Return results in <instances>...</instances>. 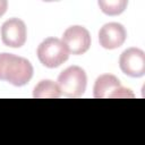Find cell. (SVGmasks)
<instances>
[{
	"label": "cell",
	"mask_w": 145,
	"mask_h": 145,
	"mask_svg": "<svg viewBox=\"0 0 145 145\" xmlns=\"http://www.w3.org/2000/svg\"><path fill=\"white\" fill-rule=\"evenodd\" d=\"M33 72V66L26 58L7 52L0 53V80L20 87L32 79Z\"/></svg>",
	"instance_id": "obj_1"
},
{
	"label": "cell",
	"mask_w": 145,
	"mask_h": 145,
	"mask_svg": "<svg viewBox=\"0 0 145 145\" xmlns=\"http://www.w3.org/2000/svg\"><path fill=\"white\" fill-rule=\"evenodd\" d=\"M61 41L63 42L68 52L75 56L84 54L85 52H87L92 42L89 32L80 25L68 27L63 32Z\"/></svg>",
	"instance_id": "obj_5"
},
{
	"label": "cell",
	"mask_w": 145,
	"mask_h": 145,
	"mask_svg": "<svg viewBox=\"0 0 145 145\" xmlns=\"http://www.w3.org/2000/svg\"><path fill=\"white\" fill-rule=\"evenodd\" d=\"M127 39V32L125 27L119 23L104 24L99 31L100 45L106 50H113L120 48Z\"/></svg>",
	"instance_id": "obj_8"
},
{
	"label": "cell",
	"mask_w": 145,
	"mask_h": 145,
	"mask_svg": "<svg viewBox=\"0 0 145 145\" xmlns=\"http://www.w3.org/2000/svg\"><path fill=\"white\" fill-rule=\"evenodd\" d=\"M61 96V91L57 83L50 79L41 80L33 91L35 99H58Z\"/></svg>",
	"instance_id": "obj_9"
},
{
	"label": "cell",
	"mask_w": 145,
	"mask_h": 145,
	"mask_svg": "<svg viewBox=\"0 0 145 145\" xmlns=\"http://www.w3.org/2000/svg\"><path fill=\"white\" fill-rule=\"evenodd\" d=\"M102 12L109 16H118L122 14L128 5L126 0H100L97 2Z\"/></svg>",
	"instance_id": "obj_10"
},
{
	"label": "cell",
	"mask_w": 145,
	"mask_h": 145,
	"mask_svg": "<svg viewBox=\"0 0 145 145\" xmlns=\"http://www.w3.org/2000/svg\"><path fill=\"white\" fill-rule=\"evenodd\" d=\"M87 85L85 70L79 66H70L62 70L58 77V86L67 97H79L84 94Z\"/></svg>",
	"instance_id": "obj_2"
},
{
	"label": "cell",
	"mask_w": 145,
	"mask_h": 145,
	"mask_svg": "<svg viewBox=\"0 0 145 145\" xmlns=\"http://www.w3.org/2000/svg\"><path fill=\"white\" fill-rule=\"evenodd\" d=\"M36 53L40 62L48 68H57L69 58V52L63 42L57 37H46L43 40Z\"/></svg>",
	"instance_id": "obj_3"
},
{
	"label": "cell",
	"mask_w": 145,
	"mask_h": 145,
	"mask_svg": "<svg viewBox=\"0 0 145 145\" xmlns=\"http://www.w3.org/2000/svg\"><path fill=\"white\" fill-rule=\"evenodd\" d=\"M27 37V31L25 23L19 18H10L6 20L1 26V40L6 46L22 48Z\"/></svg>",
	"instance_id": "obj_7"
},
{
	"label": "cell",
	"mask_w": 145,
	"mask_h": 145,
	"mask_svg": "<svg viewBox=\"0 0 145 145\" xmlns=\"http://www.w3.org/2000/svg\"><path fill=\"white\" fill-rule=\"evenodd\" d=\"M7 7H8V2L6 0H0V17L5 15V12L7 11Z\"/></svg>",
	"instance_id": "obj_11"
},
{
	"label": "cell",
	"mask_w": 145,
	"mask_h": 145,
	"mask_svg": "<svg viewBox=\"0 0 145 145\" xmlns=\"http://www.w3.org/2000/svg\"><path fill=\"white\" fill-rule=\"evenodd\" d=\"M93 93L96 99H133L135 96L129 88L121 86L118 77L111 74H104L96 78Z\"/></svg>",
	"instance_id": "obj_4"
},
{
	"label": "cell",
	"mask_w": 145,
	"mask_h": 145,
	"mask_svg": "<svg viewBox=\"0 0 145 145\" xmlns=\"http://www.w3.org/2000/svg\"><path fill=\"white\" fill-rule=\"evenodd\" d=\"M119 67L127 76L139 78L145 75V53L138 48L126 49L119 58Z\"/></svg>",
	"instance_id": "obj_6"
}]
</instances>
